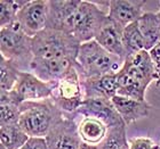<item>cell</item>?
Returning a JSON list of instances; mask_svg holds the SVG:
<instances>
[{"mask_svg": "<svg viewBox=\"0 0 160 149\" xmlns=\"http://www.w3.org/2000/svg\"><path fill=\"white\" fill-rule=\"evenodd\" d=\"M152 82H157V72L147 50L127 57L118 72V95L145 101V92Z\"/></svg>", "mask_w": 160, "mask_h": 149, "instance_id": "obj_1", "label": "cell"}, {"mask_svg": "<svg viewBox=\"0 0 160 149\" xmlns=\"http://www.w3.org/2000/svg\"><path fill=\"white\" fill-rule=\"evenodd\" d=\"M123 63L125 62L121 58L108 53L96 40H90L80 44L77 56V70L81 80L118 73Z\"/></svg>", "mask_w": 160, "mask_h": 149, "instance_id": "obj_2", "label": "cell"}, {"mask_svg": "<svg viewBox=\"0 0 160 149\" xmlns=\"http://www.w3.org/2000/svg\"><path fill=\"white\" fill-rule=\"evenodd\" d=\"M80 44L73 35L62 31L45 29L32 38V55L34 59L77 60Z\"/></svg>", "mask_w": 160, "mask_h": 149, "instance_id": "obj_3", "label": "cell"}, {"mask_svg": "<svg viewBox=\"0 0 160 149\" xmlns=\"http://www.w3.org/2000/svg\"><path fill=\"white\" fill-rule=\"evenodd\" d=\"M64 115L50 99L27 101L21 105L18 125L29 137L46 138L56 122Z\"/></svg>", "mask_w": 160, "mask_h": 149, "instance_id": "obj_4", "label": "cell"}, {"mask_svg": "<svg viewBox=\"0 0 160 149\" xmlns=\"http://www.w3.org/2000/svg\"><path fill=\"white\" fill-rule=\"evenodd\" d=\"M0 53L13 62L22 72H29L33 59L32 38L23 31L18 22L0 29Z\"/></svg>", "mask_w": 160, "mask_h": 149, "instance_id": "obj_5", "label": "cell"}, {"mask_svg": "<svg viewBox=\"0 0 160 149\" xmlns=\"http://www.w3.org/2000/svg\"><path fill=\"white\" fill-rule=\"evenodd\" d=\"M108 20V13L96 2L81 0V3L74 14L70 34L80 43L94 40Z\"/></svg>", "mask_w": 160, "mask_h": 149, "instance_id": "obj_6", "label": "cell"}, {"mask_svg": "<svg viewBox=\"0 0 160 149\" xmlns=\"http://www.w3.org/2000/svg\"><path fill=\"white\" fill-rule=\"evenodd\" d=\"M50 100L64 114H76L85 100L81 77L77 66L55 83Z\"/></svg>", "mask_w": 160, "mask_h": 149, "instance_id": "obj_7", "label": "cell"}, {"mask_svg": "<svg viewBox=\"0 0 160 149\" xmlns=\"http://www.w3.org/2000/svg\"><path fill=\"white\" fill-rule=\"evenodd\" d=\"M46 141L48 149H79L82 141L74 117L64 114L47 134Z\"/></svg>", "mask_w": 160, "mask_h": 149, "instance_id": "obj_8", "label": "cell"}, {"mask_svg": "<svg viewBox=\"0 0 160 149\" xmlns=\"http://www.w3.org/2000/svg\"><path fill=\"white\" fill-rule=\"evenodd\" d=\"M55 84L40 80L31 72H21L14 91L21 104L27 101H40L52 98Z\"/></svg>", "mask_w": 160, "mask_h": 149, "instance_id": "obj_9", "label": "cell"}, {"mask_svg": "<svg viewBox=\"0 0 160 149\" xmlns=\"http://www.w3.org/2000/svg\"><path fill=\"white\" fill-rule=\"evenodd\" d=\"M47 20L48 0H29L27 6H24L17 15V22L31 38L46 29Z\"/></svg>", "mask_w": 160, "mask_h": 149, "instance_id": "obj_10", "label": "cell"}, {"mask_svg": "<svg viewBox=\"0 0 160 149\" xmlns=\"http://www.w3.org/2000/svg\"><path fill=\"white\" fill-rule=\"evenodd\" d=\"M76 114L82 117H94V119H100L109 129L125 124L122 119L118 114L117 109L114 108L112 101L110 99L101 98V97L86 98Z\"/></svg>", "mask_w": 160, "mask_h": 149, "instance_id": "obj_11", "label": "cell"}, {"mask_svg": "<svg viewBox=\"0 0 160 149\" xmlns=\"http://www.w3.org/2000/svg\"><path fill=\"white\" fill-rule=\"evenodd\" d=\"M81 0H48L47 27L70 34L74 14Z\"/></svg>", "mask_w": 160, "mask_h": 149, "instance_id": "obj_12", "label": "cell"}, {"mask_svg": "<svg viewBox=\"0 0 160 149\" xmlns=\"http://www.w3.org/2000/svg\"><path fill=\"white\" fill-rule=\"evenodd\" d=\"M77 66V60L65 58V59H32L29 72L38 76L47 83L55 84L63 77L69 71Z\"/></svg>", "mask_w": 160, "mask_h": 149, "instance_id": "obj_13", "label": "cell"}, {"mask_svg": "<svg viewBox=\"0 0 160 149\" xmlns=\"http://www.w3.org/2000/svg\"><path fill=\"white\" fill-rule=\"evenodd\" d=\"M144 0H112L109 1L108 16L121 26L126 27L143 16Z\"/></svg>", "mask_w": 160, "mask_h": 149, "instance_id": "obj_14", "label": "cell"}, {"mask_svg": "<svg viewBox=\"0 0 160 149\" xmlns=\"http://www.w3.org/2000/svg\"><path fill=\"white\" fill-rule=\"evenodd\" d=\"M111 101L127 126L130 125L132 123L148 117L150 109L152 108V106L147 100L141 101V100L123 97L120 95L114 96Z\"/></svg>", "mask_w": 160, "mask_h": 149, "instance_id": "obj_15", "label": "cell"}, {"mask_svg": "<svg viewBox=\"0 0 160 149\" xmlns=\"http://www.w3.org/2000/svg\"><path fill=\"white\" fill-rule=\"evenodd\" d=\"M123 29L125 27L116 23L109 17L105 25L101 29V31L94 40H96L108 53L119 57L125 62L126 53H125V47H123L122 41Z\"/></svg>", "mask_w": 160, "mask_h": 149, "instance_id": "obj_16", "label": "cell"}, {"mask_svg": "<svg viewBox=\"0 0 160 149\" xmlns=\"http://www.w3.org/2000/svg\"><path fill=\"white\" fill-rule=\"evenodd\" d=\"M85 99L101 97L112 99L118 95V73H110L95 79L81 80Z\"/></svg>", "mask_w": 160, "mask_h": 149, "instance_id": "obj_17", "label": "cell"}, {"mask_svg": "<svg viewBox=\"0 0 160 149\" xmlns=\"http://www.w3.org/2000/svg\"><path fill=\"white\" fill-rule=\"evenodd\" d=\"M78 132L82 142L92 146H100L108 136L109 128L100 119L82 117L78 123Z\"/></svg>", "mask_w": 160, "mask_h": 149, "instance_id": "obj_18", "label": "cell"}, {"mask_svg": "<svg viewBox=\"0 0 160 149\" xmlns=\"http://www.w3.org/2000/svg\"><path fill=\"white\" fill-rule=\"evenodd\" d=\"M138 27L145 41V50L150 51L160 42V20L157 13L145 12L137 21Z\"/></svg>", "mask_w": 160, "mask_h": 149, "instance_id": "obj_19", "label": "cell"}, {"mask_svg": "<svg viewBox=\"0 0 160 149\" xmlns=\"http://www.w3.org/2000/svg\"><path fill=\"white\" fill-rule=\"evenodd\" d=\"M29 138L18 124L0 126V142L5 149H21Z\"/></svg>", "mask_w": 160, "mask_h": 149, "instance_id": "obj_20", "label": "cell"}, {"mask_svg": "<svg viewBox=\"0 0 160 149\" xmlns=\"http://www.w3.org/2000/svg\"><path fill=\"white\" fill-rule=\"evenodd\" d=\"M122 41L123 47H125V53H126V58L145 50V41L141 33L137 22L129 24L123 29Z\"/></svg>", "mask_w": 160, "mask_h": 149, "instance_id": "obj_21", "label": "cell"}, {"mask_svg": "<svg viewBox=\"0 0 160 149\" xmlns=\"http://www.w3.org/2000/svg\"><path fill=\"white\" fill-rule=\"evenodd\" d=\"M22 71L10 60L0 56V92L14 90Z\"/></svg>", "mask_w": 160, "mask_h": 149, "instance_id": "obj_22", "label": "cell"}, {"mask_svg": "<svg viewBox=\"0 0 160 149\" xmlns=\"http://www.w3.org/2000/svg\"><path fill=\"white\" fill-rule=\"evenodd\" d=\"M29 0H1L0 1V29L17 21V15Z\"/></svg>", "mask_w": 160, "mask_h": 149, "instance_id": "obj_23", "label": "cell"}, {"mask_svg": "<svg viewBox=\"0 0 160 149\" xmlns=\"http://www.w3.org/2000/svg\"><path fill=\"white\" fill-rule=\"evenodd\" d=\"M125 124L117 125L109 129L108 136L100 145L101 149H129V142L126 137Z\"/></svg>", "mask_w": 160, "mask_h": 149, "instance_id": "obj_24", "label": "cell"}, {"mask_svg": "<svg viewBox=\"0 0 160 149\" xmlns=\"http://www.w3.org/2000/svg\"><path fill=\"white\" fill-rule=\"evenodd\" d=\"M0 126L15 125L20 123L21 106L15 104H0Z\"/></svg>", "mask_w": 160, "mask_h": 149, "instance_id": "obj_25", "label": "cell"}, {"mask_svg": "<svg viewBox=\"0 0 160 149\" xmlns=\"http://www.w3.org/2000/svg\"><path fill=\"white\" fill-rule=\"evenodd\" d=\"M129 149H159V145H157L151 138L138 137L129 140Z\"/></svg>", "mask_w": 160, "mask_h": 149, "instance_id": "obj_26", "label": "cell"}, {"mask_svg": "<svg viewBox=\"0 0 160 149\" xmlns=\"http://www.w3.org/2000/svg\"><path fill=\"white\" fill-rule=\"evenodd\" d=\"M21 149H48L46 138H37V137H30L27 143Z\"/></svg>", "mask_w": 160, "mask_h": 149, "instance_id": "obj_27", "label": "cell"}, {"mask_svg": "<svg viewBox=\"0 0 160 149\" xmlns=\"http://www.w3.org/2000/svg\"><path fill=\"white\" fill-rule=\"evenodd\" d=\"M150 57L152 62H153L154 68L157 72V84H160V42L158 43L157 46H154L152 49L149 51Z\"/></svg>", "mask_w": 160, "mask_h": 149, "instance_id": "obj_28", "label": "cell"}, {"mask_svg": "<svg viewBox=\"0 0 160 149\" xmlns=\"http://www.w3.org/2000/svg\"><path fill=\"white\" fill-rule=\"evenodd\" d=\"M79 149H101L100 146H92V145H87V143L82 142L80 145Z\"/></svg>", "mask_w": 160, "mask_h": 149, "instance_id": "obj_29", "label": "cell"}, {"mask_svg": "<svg viewBox=\"0 0 160 149\" xmlns=\"http://www.w3.org/2000/svg\"><path fill=\"white\" fill-rule=\"evenodd\" d=\"M159 5H160V2H159ZM157 14H158V16H159V20H160V7H159V10L157 12Z\"/></svg>", "mask_w": 160, "mask_h": 149, "instance_id": "obj_30", "label": "cell"}, {"mask_svg": "<svg viewBox=\"0 0 160 149\" xmlns=\"http://www.w3.org/2000/svg\"><path fill=\"white\" fill-rule=\"evenodd\" d=\"M159 149H160V143H159Z\"/></svg>", "mask_w": 160, "mask_h": 149, "instance_id": "obj_31", "label": "cell"}]
</instances>
